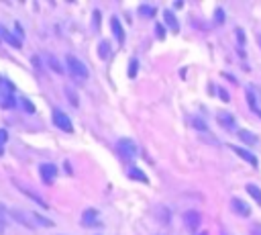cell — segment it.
Listing matches in <instances>:
<instances>
[{
    "mask_svg": "<svg viewBox=\"0 0 261 235\" xmlns=\"http://www.w3.org/2000/svg\"><path fill=\"white\" fill-rule=\"evenodd\" d=\"M65 61H67V69H69V74L73 76V78H80V80H86L88 78V67H86V63H82L77 57H73L71 53L65 57Z\"/></svg>",
    "mask_w": 261,
    "mask_h": 235,
    "instance_id": "obj_1",
    "label": "cell"
},
{
    "mask_svg": "<svg viewBox=\"0 0 261 235\" xmlns=\"http://www.w3.org/2000/svg\"><path fill=\"white\" fill-rule=\"evenodd\" d=\"M51 119H53V123L57 125V129H63L65 133H71V131H73V125H71L69 116H67L63 110H59V108H53V114H51Z\"/></svg>",
    "mask_w": 261,
    "mask_h": 235,
    "instance_id": "obj_2",
    "label": "cell"
},
{
    "mask_svg": "<svg viewBox=\"0 0 261 235\" xmlns=\"http://www.w3.org/2000/svg\"><path fill=\"white\" fill-rule=\"evenodd\" d=\"M118 151L124 155V157H135L137 155V151H139V147H137V143L133 141V139H128V137H122V139H118Z\"/></svg>",
    "mask_w": 261,
    "mask_h": 235,
    "instance_id": "obj_3",
    "label": "cell"
},
{
    "mask_svg": "<svg viewBox=\"0 0 261 235\" xmlns=\"http://www.w3.org/2000/svg\"><path fill=\"white\" fill-rule=\"evenodd\" d=\"M39 174H41V178H43L45 184H53V180L57 178V166H53V163H43V166L39 168Z\"/></svg>",
    "mask_w": 261,
    "mask_h": 235,
    "instance_id": "obj_4",
    "label": "cell"
},
{
    "mask_svg": "<svg viewBox=\"0 0 261 235\" xmlns=\"http://www.w3.org/2000/svg\"><path fill=\"white\" fill-rule=\"evenodd\" d=\"M230 206H232V210H234L239 217H249V215H251V206H249L245 200H241V198H232V200H230Z\"/></svg>",
    "mask_w": 261,
    "mask_h": 235,
    "instance_id": "obj_5",
    "label": "cell"
},
{
    "mask_svg": "<svg viewBox=\"0 0 261 235\" xmlns=\"http://www.w3.org/2000/svg\"><path fill=\"white\" fill-rule=\"evenodd\" d=\"M184 221H186V225H188L192 231H196V229L200 227V223H202V215H200L198 210H188V213L184 215Z\"/></svg>",
    "mask_w": 261,
    "mask_h": 235,
    "instance_id": "obj_6",
    "label": "cell"
},
{
    "mask_svg": "<svg viewBox=\"0 0 261 235\" xmlns=\"http://www.w3.org/2000/svg\"><path fill=\"white\" fill-rule=\"evenodd\" d=\"M82 225L88 227V225H100L98 221V210L96 208H86L84 215H82Z\"/></svg>",
    "mask_w": 261,
    "mask_h": 235,
    "instance_id": "obj_7",
    "label": "cell"
},
{
    "mask_svg": "<svg viewBox=\"0 0 261 235\" xmlns=\"http://www.w3.org/2000/svg\"><path fill=\"white\" fill-rule=\"evenodd\" d=\"M230 149H232V151H234V153H237L239 157H243V159H245L247 163H251L253 168H255V166L259 163V161H257V157H255L253 153H249L247 149H241V147H237V145H230Z\"/></svg>",
    "mask_w": 261,
    "mask_h": 235,
    "instance_id": "obj_8",
    "label": "cell"
},
{
    "mask_svg": "<svg viewBox=\"0 0 261 235\" xmlns=\"http://www.w3.org/2000/svg\"><path fill=\"white\" fill-rule=\"evenodd\" d=\"M8 215H10L12 219H16V221H18L20 225H24V227H29V229H35L33 221H31V219H29L27 215H22V213H20L18 208H10V210H8Z\"/></svg>",
    "mask_w": 261,
    "mask_h": 235,
    "instance_id": "obj_9",
    "label": "cell"
},
{
    "mask_svg": "<svg viewBox=\"0 0 261 235\" xmlns=\"http://www.w3.org/2000/svg\"><path fill=\"white\" fill-rule=\"evenodd\" d=\"M14 186H16V188H20V190H22V192H24V194H27V196L31 198V200H35L37 204H41L43 208H47V202H45V200H43L41 196H37V194H35L33 190H29V188H24V186H22V184H18V182H14Z\"/></svg>",
    "mask_w": 261,
    "mask_h": 235,
    "instance_id": "obj_10",
    "label": "cell"
},
{
    "mask_svg": "<svg viewBox=\"0 0 261 235\" xmlns=\"http://www.w3.org/2000/svg\"><path fill=\"white\" fill-rule=\"evenodd\" d=\"M237 135H239V139H241V141H245L247 145H255V143H257V135H253V133H251V131H247V129H239V133H237Z\"/></svg>",
    "mask_w": 261,
    "mask_h": 235,
    "instance_id": "obj_11",
    "label": "cell"
},
{
    "mask_svg": "<svg viewBox=\"0 0 261 235\" xmlns=\"http://www.w3.org/2000/svg\"><path fill=\"white\" fill-rule=\"evenodd\" d=\"M110 25H112V31H114L116 41H118V43H124V31H122V27H120L118 18H110Z\"/></svg>",
    "mask_w": 261,
    "mask_h": 235,
    "instance_id": "obj_12",
    "label": "cell"
},
{
    "mask_svg": "<svg viewBox=\"0 0 261 235\" xmlns=\"http://www.w3.org/2000/svg\"><path fill=\"white\" fill-rule=\"evenodd\" d=\"M218 123H220L222 127H226L228 131L234 129V119H232V114H228V112H220V114H218Z\"/></svg>",
    "mask_w": 261,
    "mask_h": 235,
    "instance_id": "obj_13",
    "label": "cell"
},
{
    "mask_svg": "<svg viewBox=\"0 0 261 235\" xmlns=\"http://www.w3.org/2000/svg\"><path fill=\"white\" fill-rule=\"evenodd\" d=\"M163 18H165V22L171 27V31H177V29H179V22H177V18H175V14H173L171 10H165V12H163Z\"/></svg>",
    "mask_w": 261,
    "mask_h": 235,
    "instance_id": "obj_14",
    "label": "cell"
},
{
    "mask_svg": "<svg viewBox=\"0 0 261 235\" xmlns=\"http://www.w3.org/2000/svg\"><path fill=\"white\" fill-rule=\"evenodd\" d=\"M128 178L139 180V182H143V184H147V182H149V180H147V176H145V172H141L139 168H128Z\"/></svg>",
    "mask_w": 261,
    "mask_h": 235,
    "instance_id": "obj_15",
    "label": "cell"
},
{
    "mask_svg": "<svg viewBox=\"0 0 261 235\" xmlns=\"http://www.w3.org/2000/svg\"><path fill=\"white\" fill-rule=\"evenodd\" d=\"M245 188H247V192L253 196V200L261 206V188H259V186H255V184H247Z\"/></svg>",
    "mask_w": 261,
    "mask_h": 235,
    "instance_id": "obj_16",
    "label": "cell"
},
{
    "mask_svg": "<svg viewBox=\"0 0 261 235\" xmlns=\"http://www.w3.org/2000/svg\"><path fill=\"white\" fill-rule=\"evenodd\" d=\"M98 55H100V59L110 57V43L108 41H100L98 43Z\"/></svg>",
    "mask_w": 261,
    "mask_h": 235,
    "instance_id": "obj_17",
    "label": "cell"
},
{
    "mask_svg": "<svg viewBox=\"0 0 261 235\" xmlns=\"http://www.w3.org/2000/svg\"><path fill=\"white\" fill-rule=\"evenodd\" d=\"M0 37H2V39H6V41H8L10 45H12V47H20V39L12 37V35H10V33L6 31V29H2V27H0Z\"/></svg>",
    "mask_w": 261,
    "mask_h": 235,
    "instance_id": "obj_18",
    "label": "cell"
},
{
    "mask_svg": "<svg viewBox=\"0 0 261 235\" xmlns=\"http://www.w3.org/2000/svg\"><path fill=\"white\" fill-rule=\"evenodd\" d=\"M139 14L145 16V18H151V16H155V8L149 6V4H141L139 6Z\"/></svg>",
    "mask_w": 261,
    "mask_h": 235,
    "instance_id": "obj_19",
    "label": "cell"
},
{
    "mask_svg": "<svg viewBox=\"0 0 261 235\" xmlns=\"http://www.w3.org/2000/svg\"><path fill=\"white\" fill-rule=\"evenodd\" d=\"M49 67H51V69H55L57 74H63V65H61L53 55H49Z\"/></svg>",
    "mask_w": 261,
    "mask_h": 235,
    "instance_id": "obj_20",
    "label": "cell"
},
{
    "mask_svg": "<svg viewBox=\"0 0 261 235\" xmlns=\"http://www.w3.org/2000/svg\"><path fill=\"white\" fill-rule=\"evenodd\" d=\"M33 219H35L37 223L45 225V227H53V221H49L47 217H43V215H39V213H33Z\"/></svg>",
    "mask_w": 261,
    "mask_h": 235,
    "instance_id": "obj_21",
    "label": "cell"
},
{
    "mask_svg": "<svg viewBox=\"0 0 261 235\" xmlns=\"http://www.w3.org/2000/svg\"><path fill=\"white\" fill-rule=\"evenodd\" d=\"M137 65H139V61H137V59H130V67H128V76H130V78L137 76Z\"/></svg>",
    "mask_w": 261,
    "mask_h": 235,
    "instance_id": "obj_22",
    "label": "cell"
},
{
    "mask_svg": "<svg viewBox=\"0 0 261 235\" xmlns=\"http://www.w3.org/2000/svg\"><path fill=\"white\" fill-rule=\"evenodd\" d=\"M218 96H220V98H222V102H228V100H230V98H228V94H226V90H224V88H220V90H218Z\"/></svg>",
    "mask_w": 261,
    "mask_h": 235,
    "instance_id": "obj_23",
    "label": "cell"
},
{
    "mask_svg": "<svg viewBox=\"0 0 261 235\" xmlns=\"http://www.w3.org/2000/svg\"><path fill=\"white\" fill-rule=\"evenodd\" d=\"M65 92L69 94V102L75 106V104H77V98H75V94H71V90H69V88H65Z\"/></svg>",
    "mask_w": 261,
    "mask_h": 235,
    "instance_id": "obj_24",
    "label": "cell"
},
{
    "mask_svg": "<svg viewBox=\"0 0 261 235\" xmlns=\"http://www.w3.org/2000/svg\"><path fill=\"white\" fill-rule=\"evenodd\" d=\"M249 235H261V225H255V227H251Z\"/></svg>",
    "mask_w": 261,
    "mask_h": 235,
    "instance_id": "obj_25",
    "label": "cell"
},
{
    "mask_svg": "<svg viewBox=\"0 0 261 235\" xmlns=\"http://www.w3.org/2000/svg\"><path fill=\"white\" fill-rule=\"evenodd\" d=\"M194 125H196V127H198L200 131H206V129H208V127H206V123H202V121H198V119L194 121Z\"/></svg>",
    "mask_w": 261,
    "mask_h": 235,
    "instance_id": "obj_26",
    "label": "cell"
},
{
    "mask_svg": "<svg viewBox=\"0 0 261 235\" xmlns=\"http://www.w3.org/2000/svg\"><path fill=\"white\" fill-rule=\"evenodd\" d=\"M216 20H218V22L224 20V12H222V10H216Z\"/></svg>",
    "mask_w": 261,
    "mask_h": 235,
    "instance_id": "obj_27",
    "label": "cell"
},
{
    "mask_svg": "<svg viewBox=\"0 0 261 235\" xmlns=\"http://www.w3.org/2000/svg\"><path fill=\"white\" fill-rule=\"evenodd\" d=\"M22 104H24V106L29 108V112H35V106H33V104H31L29 100H22Z\"/></svg>",
    "mask_w": 261,
    "mask_h": 235,
    "instance_id": "obj_28",
    "label": "cell"
},
{
    "mask_svg": "<svg viewBox=\"0 0 261 235\" xmlns=\"http://www.w3.org/2000/svg\"><path fill=\"white\" fill-rule=\"evenodd\" d=\"M6 139H8V135H6V131H4V129H0V143H4Z\"/></svg>",
    "mask_w": 261,
    "mask_h": 235,
    "instance_id": "obj_29",
    "label": "cell"
},
{
    "mask_svg": "<svg viewBox=\"0 0 261 235\" xmlns=\"http://www.w3.org/2000/svg\"><path fill=\"white\" fill-rule=\"evenodd\" d=\"M157 31H159V33H157V37H159V39H163V27H157Z\"/></svg>",
    "mask_w": 261,
    "mask_h": 235,
    "instance_id": "obj_30",
    "label": "cell"
},
{
    "mask_svg": "<svg viewBox=\"0 0 261 235\" xmlns=\"http://www.w3.org/2000/svg\"><path fill=\"white\" fill-rule=\"evenodd\" d=\"M257 43H259V47H261V35H257Z\"/></svg>",
    "mask_w": 261,
    "mask_h": 235,
    "instance_id": "obj_31",
    "label": "cell"
},
{
    "mask_svg": "<svg viewBox=\"0 0 261 235\" xmlns=\"http://www.w3.org/2000/svg\"><path fill=\"white\" fill-rule=\"evenodd\" d=\"M2 153H4V147H2V143H0V155H2Z\"/></svg>",
    "mask_w": 261,
    "mask_h": 235,
    "instance_id": "obj_32",
    "label": "cell"
}]
</instances>
